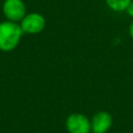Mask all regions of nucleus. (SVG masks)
<instances>
[{
  "mask_svg": "<svg viewBox=\"0 0 133 133\" xmlns=\"http://www.w3.org/2000/svg\"><path fill=\"white\" fill-rule=\"evenodd\" d=\"M65 129L69 133H91L90 119L80 112L71 113L65 119Z\"/></svg>",
  "mask_w": 133,
  "mask_h": 133,
  "instance_id": "f03ea898",
  "label": "nucleus"
},
{
  "mask_svg": "<svg viewBox=\"0 0 133 133\" xmlns=\"http://www.w3.org/2000/svg\"><path fill=\"white\" fill-rule=\"evenodd\" d=\"M129 34H130L131 38L133 39V21L130 23V26H129Z\"/></svg>",
  "mask_w": 133,
  "mask_h": 133,
  "instance_id": "6e6552de",
  "label": "nucleus"
},
{
  "mask_svg": "<svg viewBox=\"0 0 133 133\" xmlns=\"http://www.w3.org/2000/svg\"><path fill=\"white\" fill-rule=\"evenodd\" d=\"M112 116L107 111H98L90 118L92 133H107L112 126Z\"/></svg>",
  "mask_w": 133,
  "mask_h": 133,
  "instance_id": "20e7f679",
  "label": "nucleus"
},
{
  "mask_svg": "<svg viewBox=\"0 0 133 133\" xmlns=\"http://www.w3.org/2000/svg\"><path fill=\"white\" fill-rule=\"evenodd\" d=\"M23 30L15 22H3L0 24V49L10 51L17 47Z\"/></svg>",
  "mask_w": 133,
  "mask_h": 133,
  "instance_id": "f257e3e1",
  "label": "nucleus"
},
{
  "mask_svg": "<svg viewBox=\"0 0 133 133\" xmlns=\"http://www.w3.org/2000/svg\"><path fill=\"white\" fill-rule=\"evenodd\" d=\"M91 133H92V132H91Z\"/></svg>",
  "mask_w": 133,
  "mask_h": 133,
  "instance_id": "1a4fd4ad",
  "label": "nucleus"
},
{
  "mask_svg": "<svg viewBox=\"0 0 133 133\" xmlns=\"http://www.w3.org/2000/svg\"><path fill=\"white\" fill-rule=\"evenodd\" d=\"M20 26L23 32L30 33V34H36L44 30L46 26V20L41 14L32 12V14L25 16L22 19Z\"/></svg>",
  "mask_w": 133,
  "mask_h": 133,
  "instance_id": "7ed1b4c3",
  "label": "nucleus"
},
{
  "mask_svg": "<svg viewBox=\"0 0 133 133\" xmlns=\"http://www.w3.org/2000/svg\"><path fill=\"white\" fill-rule=\"evenodd\" d=\"M3 12L11 22L22 21L25 17L26 7L22 0H5L3 4Z\"/></svg>",
  "mask_w": 133,
  "mask_h": 133,
  "instance_id": "39448f33",
  "label": "nucleus"
},
{
  "mask_svg": "<svg viewBox=\"0 0 133 133\" xmlns=\"http://www.w3.org/2000/svg\"><path fill=\"white\" fill-rule=\"evenodd\" d=\"M131 1L132 0H105L107 6L115 12L125 11Z\"/></svg>",
  "mask_w": 133,
  "mask_h": 133,
  "instance_id": "423d86ee",
  "label": "nucleus"
},
{
  "mask_svg": "<svg viewBox=\"0 0 133 133\" xmlns=\"http://www.w3.org/2000/svg\"><path fill=\"white\" fill-rule=\"evenodd\" d=\"M125 11L127 12V15H128L129 17H131V18L133 19V0L129 3V5L127 6V8H126Z\"/></svg>",
  "mask_w": 133,
  "mask_h": 133,
  "instance_id": "0eeeda50",
  "label": "nucleus"
}]
</instances>
